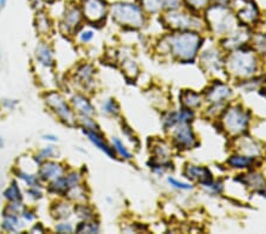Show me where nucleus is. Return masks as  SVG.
I'll return each instance as SVG.
<instances>
[{"mask_svg":"<svg viewBox=\"0 0 266 234\" xmlns=\"http://www.w3.org/2000/svg\"><path fill=\"white\" fill-rule=\"evenodd\" d=\"M164 22L168 28L173 30H180V31H193V30L200 29V20L192 14L186 12H180L177 10L168 11L162 17Z\"/></svg>","mask_w":266,"mask_h":234,"instance_id":"7","label":"nucleus"},{"mask_svg":"<svg viewBox=\"0 0 266 234\" xmlns=\"http://www.w3.org/2000/svg\"><path fill=\"white\" fill-rule=\"evenodd\" d=\"M44 100H45L46 105L55 112L56 116H58L62 122L70 127L75 126V114H73L72 109L70 108L69 104L66 103V100H64V97L62 96L61 94L56 93V91H50V93L45 94Z\"/></svg>","mask_w":266,"mask_h":234,"instance_id":"5","label":"nucleus"},{"mask_svg":"<svg viewBox=\"0 0 266 234\" xmlns=\"http://www.w3.org/2000/svg\"><path fill=\"white\" fill-rule=\"evenodd\" d=\"M168 182L171 183V186H173V187H175V188L185 189V191H187V189H192L191 185H188V183H183V182L176 181V180L173 179V177H169V179H168Z\"/></svg>","mask_w":266,"mask_h":234,"instance_id":"41","label":"nucleus"},{"mask_svg":"<svg viewBox=\"0 0 266 234\" xmlns=\"http://www.w3.org/2000/svg\"><path fill=\"white\" fill-rule=\"evenodd\" d=\"M250 122V115L246 110L239 105H234L225 112L223 117V124L232 135H240L245 132Z\"/></svg>","mask_w":266,"mask_h":234,"instance_id":"6","label":"nucleus"},{"mask_svg":"<svg viewBox=\"0 0 266 234\" xmlns=\"http://www.w3.org/2000/svg\"><path fill=\"white\" fill-rule=\"evenodd\" d=\"M43 4H52V2H55L56 0H40Z\"/></svg>","mask_w":266,"mask_h":234,"instance_id":"48","label":"nucleus"},{"mask_svg":"<svg viewBox=\"0 0 266 234\" xmlns=\"http://www.w3.org/2000/svg\"><path fill=\"white\" fill-rule=\"evenodd\" d=\"M64 173L65 169L62 165L52 161H44L40 166L39 171H38V176L41 181L51 182L53 180L64 175Z\"/></svg>","mask_w":266,"mask_h":234,"instance_id":"13","label":"nucleus"},{"mask_svg":"<svg viewBox=\"0 0 266 234\" xmlns=\"http://www.w3.org/2000/svg\"><path fill=\"white\" fill-rule=\"evenodd\" d=\"M201 62L207 67V70L219 71L221 67V61L219 58V52L217 51H207L201 57Z\"/></svg>","mask_w":266,"mask_h":234,"instance_id":"25","label":"nucleus"},{"mask_svg":"<svg viewBox=\"0 0 266 234\" xmlns=\"http://www.w3.org/2000/svg\"><path fill=\"white\" fill-rule=\"evenodd\" d=\"M112 148H114L115 152H116L117 154H120L123 159H127V160L132 159V154H130L129 150L127 149L126 146L123 144V142L121 141L120 138H117V137L112 138Z\"/></svg>","mask_w":266,"mask_h":234,"instance_id":"33","label":"nucleus"},{"mask_svg":"<svg viewBox=\"0 0 266 234\" xmlns=\"http://www.w3.org/2000/svg\"><path fill=\"white\" fill-rule=\"evenodd\" d=\"M207 23L212 31L217 34L230 33L235 28L236 17L231 12L226 5H212L206 11Z\"/></svg>","mask_w":266,"mask_h":234,"instance_id":"3","label":"nucleus"},{"mask_svg":"<svg viewBox=\"0 0 266 234\" xmlns=\"http://www.w3.org/2000/svg\"><path fill=\"white\" fill-rule=\"evenodd\" d=\"M22 217L24 220L26 221H32L34 219V213L32 211H28V209H24L22 213Z\"/></svg>","mask_w":266,"mask_h":234,"instance_id":"44","label":"nucleus"},{"mask_svg":"<svg viewBox=\"0 0 266 234\" xmlns=\"http://www.w3.org/2000/svg\"><path fill=\"white\" fill-rule=\"evenodd\" d=\"M247 32L245 29H240L233 33L231 37L227 38L226 40L224 41L223 45L226 47V49H236V47L244 45V43L247 41Z\"/></svg>","mask_w":266,"mask_h":234,"instance_id":"23","label":"nucleus"},{"mask_svg":"<svg viewBox=\"0 0 266 234\" xmlns=\"http://www.w3.org/2000/svg\"><path fill=\"white\" fill-rule=\"evenodd\" d=\"M226 67L233 76L246 78L256 72L257 59L252 52L246 50H236L227 57Z\"/></svg>","mask_w":266,"mask_h":234,"instance_id":"4","label":"nucleus"},{"mask_svg":"<svg viewBox=\"0 0 266 234\" xmlns=\"http://www.w3.org/2000/svg\"><path fill=\"white\" fill-rule=\"evenodd\" d=\"M83 19L84 17H83L81 6L76 5L75 2H70L65 6L61 23H59V29L64 34H75L77 30L81 28Z\"/></svg>","mask_w":266,"mask_h":234,"instance_id":"8","label":"nucleus"},{"mask_svg":"<svg viewBox=\"0 0 266 234\" xmlns=\"http://www.w3.org/2000/svg\"><path fill=\"white\" fill-rule=\"evenodd\" d=\"M102 111L105 112L106 115H111V116H116L120 112V105L115 100H106L102 105Z\"/></svg>","mask_w":266,"mask_h":234,"instance_id":"34","label":"nucleus"},{"mask_svg":"<svg viewBox=\"0 0 266 234\" xmlns=\"http://www.w3.org/2000/svg\"><path fill=\"white\" fill-rule=\"evenodd\" d=\"M18 104L16 100H2V106L7 109V110H13Z\"/></svg>","mask_w":266,"mask_h":234,"instance_id":"43","label":"nucleus"},{"mask_svg":"<svg viewBox=\"0 0 266 234\" xmlns=\"http://www.w3.org/2000/svg\"><path fill=\"white\" fill-rule=\"evenodd\" d=\"M75 212L77 214V217L79 219H82L83 221H90L94 220V211L90 208V207L87 205H83V203H79L75 207Z\"/></svg>","mask_w":266,"mask_h":234,"instance_id":"30","label":"nucleus"},{"mask_svg":"<svg viewBox=\"0 0 266 234\" xmlns=\"http://www.w3.org/2000/svg\"><path fill=\"white\" fill-rule=\"evenodd\" d=\"M2 146H4V141H2V138L0 137V148H1Z\"/></svg>","mask_w":266,"mask_h":234,"instance_id":"49","label":"nucleus"},{"mask_svg":"<svg viewBox=\"0 0 266 234\" xmlns=\"http://www.w3.org/2000/svg\"><path fill=\"white\" fill-rule=\"evenodd\" d=\"M4 197L8 202H17V201L23 200L22 191H20L19 186H18V183L16 181L12 182L11 186H8V187L5 189Z\"/></svg>","mask_w":266,"mask_h":234,"instance_id":"27","label":"nucleus"},{"mask_svg":"<svg viewBox=\"0 0 266 234\" xmlns=\"http://www.w3.org/2000/svg\"><path fill=\"white\" fill-rule=\"evenodd\" d=\"M71 104H72L73 109H75L81 116L91 117L95 114L94 106L91 104V102L87 97L83 96V95H76V96H73L72 100H71Z\"/></svg>","mask_w":266,"mask_h":234,"instance_id":"19","label":"nucleus"},{"mask_svg":"<svg viewBox=\"0 0 266 234\" xmlns=\"http://www.w3.org/2000/svg\"><path fill=\"white\" fill-rule=\"evenodd\" d=\"M84 134L88 136V138L93 143L99 148L100 150H102L103 153H105L106 155L110 156V158H114L115 156V150L114 148H111L106 143L104 137H103L102 134L99 132L97 129H84Z\"/></svg>","mask_w":266,"mask_h":234,"instance_id":"17","label":"nucleus"},{"mask_svg":"<svg viewBox=\"0 0 266 234\" xmlns=\"http://www.w3.org/2000/svg\"><path fill=\"white\" fill-rule=\"evenodd\" d=\"M17 176L19 177V179H22L23 181L29 186V187H35V186L39 187L40 186L39 176L33 175V174H29V173H26V171L19 170V171H17Z\"/></svg>","mask_w":266,"mask_h":234,"instance_id":"31","label":"nucleus"},{"mask_svg":"<svg viewBox=\"0 0 266 234\" xmlns=\"http://www.w3.org/2000/svg\"><path fill=\"white\" fill-rule=\"evenodd\" d=\"M112 22L123 28L141 29L146 24V16L141 6L133 2L118 1L109 7Z\"/></svg>","mask_w":266,"mask_h":234,"instance_id":"2","label":"nucleus"},{"mask_svg":"<svg viewBox=\"0 0 266 234\" xmlns=\"http://www.w3.org/2000/svg\"><path fill=\"white\" fill-rule=\"evenodd\" d=\"M56 155H57L56 148L52 147V146H47V147H44L43 149H41L40 152L38 153L35 160H37L38 162H44V161H47V160L53 158V156H56Z\"/></svg>","mask_w":266,"mask_h":234,"instance_id":"35","label":"nucleus"},{"mask_svg":"<svg viewBox=\"0 0 266 234\" xmlns=\"http://www.w3.org/2000/svg\"><path fill=\"white\" fill-rule=\"evenodd\" d=\"M193 118V112L191 109H185V110L171 112L169 116L165 120V127L166 128H174L176 124L180 123H187Z\"/></svg>","mask_w":266,"mask_h":234,"instance_id":"21","label":"nucleus"},{"mask_svg":"<svg viewBox=\"0 0 266 234\" xmlns=\"http://www.w3.org/2000/svg\"><path fill=\"white\" fill-rule=\"evenodd\" d=\"M201 37L193 31H185L170 34L167 38V45L171 55L182 62H192L197 57L201 45Z\"/></svg>","mask_w":266,"mask_h":234,"instance_id":"1","label":"nucleus"},{"mask_svg":"<svg viewBox=\"0 0 266 234\" xmlns=\"http://www.w3.org/2000/svg\"><path fill=\"white\" fill-rule=\"evenodd\" d=\"M76 231L78 233H99L100 227L94 220L83 221V223H81L77 226Z\"/></svg>","mask_w":266,"mask_h":234,"instance_id":"32","label":"nucleus"},{"mask_svg":"<svg viewBox=\"0 0 266 234\" xmlns=\"http://www.w3.org/2000/svg\"><path fill=\"white\" fill-rule=\"evenodd\" d=\"M44 232H45V229H44V226L40 223L35 224L31 229V233H44Z\"/></svg>","mask_w":266,"mask_h":234,"instance_id":"45","label":"nucleus"},{"mask_svg":"<svg viewBox=\"0 0 266 234\" xmlns=\"http://www.w3.org/2000/svg\"><path fill=\"white\" fill-rule=\"evenodd\" d=\"M227 164L233 168H248L250 166H252L253 159L246 155H234L231 156Z\"/></svg>","mask_w":266,"mask_h":234,"instance_id":"29","label":"nucleus"},{"mask_svg":"<svg viewBox=\"0 0 266 234\" xmlns=\"http://www.w3.org/2000/svg\"><path fill=\"white\" fill-rule=\"evenodd\" d=\"M81 10L84 19L89 23L99 24L105 20L109 6L105 0H82Z\"/></svg>","mask_w":266,"mask_h":234,"instance_id":"9","label":"nucleus"},{"mask_svg":"<svg viewBox=\"0 0 266 234\" xmlns=\"http://www.w3.org/2000/svg\"><path fill=\"white\" fill-rule=\"evenodd\" d=\"M34 28L40 35H49L52 31V20L44 10H38L34 17Z\"/></svg>","mask_w":266,"mask_h":234,"instance_id":"18","label":"nucleus"},{"mask_svg":"<svg viewBox=\"0 0 266 234\" xmlns=\"http://www.w3.org/2000/svg\"><path fill=\"white\" fill-rule=\"evenodd\" d=\"M182 104L186 106L187 109H194L198 108L201 103V96L199 94L194 93L193 90H183L180 96Z\"/></svg>","mask_w":266,"mask_h":234,"instance_id":"24","label":"nucleus"},{"mask_svg":"<svg viewBox=\"0 0 266 234\" xmlns=\"http://www.w3.org/2000/svg\"><path fill=\"white\" fill-rule=\"evenodd\" d=\"M123 70H124V73H126L127 76L130 75V76H134L136 77L138 73V69L137 67H136L135 62H133L132 59H126V61L123 62Z\"/></svg>","mask_w":266,"mask_h":234,"instance_id":"36","label":"nucleus"},{"mask_svg":"<svg viewBox=\"0 0 266 234\" xmlns=\"http://www.w3.org/2000/svg\"><path fill=\"white\" fill-rule=\"evenodd\" d=\"M43 140L45 141H57V137L55 135H44Z\"/></svg>","mask_w":266,"mask_h":234,"instance_id":"46","label":"nucleus"},{"mask_svg":"<svg viewBox=\"0 0 266 234\" xmlns=\"http://www.w3.org/2000/svg\"><path fill=\"white\" fill-rule=\"evenodd\" d=\"M94 67L89 64H83L77 69V78L79 79L84 84H89V83L93 82L94 77Z\"/></svg>","mask_w":266,"mask_h":234,"instance_id":"28","label":"nucleus"},{"mask_svg":"<svg viewBox=\"0 0 266 234\" xmlns=\"http://www.w3.org/2000/svg\"><path fill=\"white\" fill-rule=\"evenodd\" d=\"M51 215L56 220H65L71 215V208L67 203L57 202L51 207Z\"/></svg>","mask_w":266,"mask_h":234,"instance_id":"26","label":"nucleus"},{"mask_svg":"<svg viewBox=\"0 0 266 234\" xmlns=\"http://www.w3.org/2000/svg\"><path fill=\"white\" fill-rule=\"evenodd\" d=\"M173 133V141L181 149H192L197 144V138L188 123L176 124Z\"/></svg>","mask_w":266,"mask_h":234,"instance_id":"11","label":"nucleus"},{"mask_svg":"<svg viewBox=\"0 0 266 234\" xmlns=\"http://www.w3.org/2000/svg\"><path fill=\"white\" fill-rule=\"evenodd\" d=\"M186 4L188 6H191L193 10H202V8L208 7L209 2L212 0H185Z\"/></svg>","mask_w":266,"mask_h":234,"instance_id":"37","label":"nucleus"},{"mask_svg":"<svg viewBox=\"0 0 266 234\" xmlns=\"http://www.w3.org/2000/svg\"><path fill=\"white\" fill-rule=\"evenodd\" d=\"M254 43H256L257 49L259 51H266V35H258L254 38Z\"/></svg>","mask_w":266,"mask_h":234,"instance_id":"40","label":"nucleus"},{"mask_svg":"<svg viewBox=\"0 0 266 234\" xmlns=\"http://www.w3.org/2000/svg\"><path fill=\"white\" fill-rule=\"evenodd\" d=\"M79 185H81V177H79L78 174L73 171V173L67 174V175H62L58 179L51 181L49 186V191L51 193L65 195L66 197L67 192L70 189L75 188Z\"/></svg>","mask_w":266,"mask_h":234,"instance_id":"10","label":"nucleus"},{"mask_svg":"<svg viewBox=\"0 0 266 234\" xmlns=\"http://www.w3.org/2000/svg\"><path fill=\"white\" fill-rule=\"evenodd\" d=\"M141 8L148 13H158L160 11L179 10L181 0H138Z\"/></svg>","mask_w":266,"mask_h":234,"instance_id":"12","label":"nucleus"},{"mask_svg":"<svg viewBox=\"0 0 266 234\" xmlns=\"http://www.w3.org/2000/svg\"><path fill=\"white\" fill-rule=\"evenodd\" d=\"M1 227L5 232L18 233L23 230L24 224L19 219V215L4 214V220H2Z\"/></svg>","mask_w":266,"mask_h":234,"instance_id":"22","label":"nucleus"},{"mask_svg":"<svg viewBox=\"0 0 266 234\" xmlns=\"http://www.w3.org/2000/svg\"><path fill=\"white\" fill-rule=\"evenodd\" d=\"M242 5L236 11V19L244 24H253L259 17V11L252 0H241Z\"/></svg>","mask_w":266,"mask_h":234,"instance_id":"14","label":"nucleus"},{"mask_svg":"<svg viewBox=\"0 0 266 234\" xmlns=\"http://www.w3.org/2000/svg\"><path fill=\"white\" fill-rule=\"evenodd\" d=\"M231 95H232V91L227 85L217 82L207 90V100L213 104H219V103H223L224 100H229Z\"/></svg>","mask_w":266,"mask_h":234,"instance_id":"15","label":"nucleus"},{"mask_svg":"<svg viewBox=\"0 0 266 234\" xmlns=\"http://www.w3.org/2000/svg\"><path fill=\"white\" fill-rule=\"evenodd\" d=\"M8 0H0V10H4L6 7V5H7Z\"/></svg>","mask_w":266,"mask_h":234,"instance_id":"47","label":"nucleus"},{"mask_svg":"<svg viewBox=\"0 0 266 234\" xmlns=\"http://www.w3.org/2000/svg\"><path fill=\"white\" fill-rule=\"evenodd\" d=\"M94 38V32L93 31H83L81 35H79V39L82 43H89Z\"/></svg>","mask_w":266,"mask_h":234,"instance_id":"42","label":"nucleus"},{"mask_svg":"<svg viewBox=\"0 0 266 234\" xmlns=\"http://www.w3.org/2000/svg\"><path fill=\"white\" fill-rule=\"evenodd\" d=\"M185 174L187 175L188 179L195 180V181L200 182L201 185L207 186L212 182V174L207 168L201 167V166H193L188 165L186 167Z\"/></svg>","mask_w":266,"mask_h":234,"instance_id":"16","label":"nucleus"},{"mask_svg":"<svg viewBox=\"0 0 266 234\" xmlns=\"http://www.w3.org/2000/svg\"><path fill=\"white\" fill-rule=\"evenodd\" d=\"M55 230H56V232H58V233H72L73 232L72 225L69 223L58 224Z\"/></svg>","mask_w":266,"mask_h":234,"instance_id":"38","label":"nucleus"},{"mask_svg":"<svg viewBox=\"0 0 266 234\" xmlns=\"http://www.w3.org/2000/svg\"><path fill=\"white\" fill-rule=\"evenodd\" d=\"M28 195L32 200H39L43 198V193H41V191L37 186L35 187H30V189H28Z\"/></svg>","mask_w":266,"mask_h":234,"instance_id":"39","label":"nucleus"},{"mask_svg":"<svg viewBox=\"0 0 266 234\" xmlns=\"http://www.w3.org/2000/svg\"><path fill=\"white\" fill-rule=\"evenodd\" d=\"M35 59L39 64L45 67H52L55 65V58H53V51L47 44L40 43L35 47Z\"/></svg>","mask_w":266,"mask_h":234,"instance_id":"20","label":"nucleus"}]
</instances>
